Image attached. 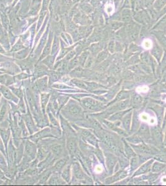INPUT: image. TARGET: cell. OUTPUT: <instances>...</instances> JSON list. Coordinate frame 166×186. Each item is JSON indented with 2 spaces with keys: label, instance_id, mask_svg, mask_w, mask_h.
Segmentation results:
<instances>
[{
  "label": "cell",
  "instance_id": "obj_1",
  "mask_svg": "<svg viewBox=\"0 0 166 186\" xmlns=\"http://www.w3.org/2000/svg\"><path fill=\"white\" fill-rule=\"evenodd\" d=\"M81 107L73 100H70L63 110V112L73 117L79 116L81 114Z\"/></svg>",
  "mask_w": 166,
  "mask_h": 186
},
{
  "label": "cell",
  "instance_id": "obj_2",
  "mask_svg": "<svg viewBox=\"0 0 166 186\" xmlns=\"http://www.w3.org/2000/svg\"><path fill=\"white\" fill-rule=\"evenodd\" d=\"M36 153V145L32 142L29 141H27L26 142L25 146V154H26V159H29V160H32L35 158Z\"/></svg>",
  "mask_w": 166,
  "mask_h": 186
},
{
  "label": "cell",
  "instance_id": "obj_3",
  "mask_svg": "<svg viewBox=\"0 0 166 186\" xmlns=\"http://www.w3.org/2000/svg\"><path fill=\"white\" fill-rule=\"evenodd\" d=\"M48 88V80L47 78L45 77L43 78L38 80L34 84V91H45Z\"/></svg>",
  "mask_w": 166,
  "mask_h": 186
},
{
  "label": "cell",
  "instance_id": "obj_4",
  "mask_svg": "<svg viewBox=\"0 0 166 186\" xmlns=\"http://www.w3.org/2000/svg\"><path fill=\"white\" fill-rule=\"evenodd\" d=\"M81 104L84 107L89 109V110H93V109H96L98 105H99L98 102H97L94 99H90V98L83 99L81 101Z\"/></svg>",
  "mask_w": 166,
  "mask_h": 186
},
{
  "label": "cell",
  "instance_id": "obj_5",
  "mask_svg": "<svg viewBox=\"0 0 166 186\" xmlns=\"http://www.w3.org/2000/svg\"><path fill=\"white\" fill-rule=\"evenodd\" d=\"M67 148L71 156L75 155L77 151V143L74 138H69L67 140Z\"/></svg>",
  "mask_w": 166,
  "mask_h": 186
},
{
  "label": "cell",
  "instance_id": "obj_6",
  "mask_svg": "<svg viewBox=\"0 0 166 186\" xmlns=\"http://www.w3.org/2000/svg\"><path fill=\"white\" fill-rule=\"evenodd\" d=\"M24 119L30 134H32L35 132L37 131V128H36L33 120H32V118L31 117L30 114H27V115H24Z\"/></svg>",
  "mask_w": 166,
  "mask_h": 186
},
{
  "label": "cell",
  "instance_id": "obj_7",
  "mask_svg": "<svg viewBox=\"0 0 166 186\" xmlns=\"http://www.w3.org/2000/svg\"><path fill=\"white\" fill-rule=\"evenodd\" d=\"M0 92L2 93V95H4V97L5 98H6V99H8V100H14L15 102L17 101V98L13 95V94L11 92V91L6 87L1 86V88H0Z\"/></svg>",
  "mask_w": 166,
  "mask_h": 186
},
{
  "label": "cell",
  "instance_id": "obj_8",
  "mask_svg": "<svg viewBox=\"0 0 166 186\" xmlns=\"http://www.w3.org/2000/svg\"><path fill=\"white\" fill-rule=\"evenodd\" d=\"M63 146L59 143H55L51 147V150L54 156L56 157L60 156L63 152Z\"/></svg>",
  "mask_w": 166,
  "mask_h": 186
},
{
  "label": "cell",
  "instance_id": "obj_9",
  "mask_svg": "<svg viewBox=\"0 0 166 186\" xmlns=\"http://www.w3.org/2000/svg\"><path fill=\"white\" fill-rule=\"evenodd\" d=\"M73 173L77 179H82L84 178V174L83 173L82 169L80 167L79 164H75L73 166Z\"/></svg>",
  "mask_w": 166,
  "mask_h": 186
},
{
  "label": "cell",
  "instance_id": "obj_10",
  "mask_svg": "<svg viewBox=\"0 0 166 186\" xmlns=\"http://www.w3.org/2000/svg\"><path fill=\"white\" fill-rule=\"evenodd\" d=\"M46 134H50V130H49V129H44V130H42V131L36 134V135L31 137V139L32 140L36 141H37L38 140H39L40 139H41V138H42L43 137L45 136Z\"/></svg>",
  "mask_w": 166,
  "mask_h": 186
},
{
  "label": "cell",
  "instance_id": "obj_11",
  "mask_svg": "<svg viewBox=\"0 0 166 186\" xmlns=\"http://www.w3.org/2000/svg\"><path fill=\"white\" fill-rule=\"evenodd\" d=\"M63 179L66 182L70 181V166L68 165L65 167L62 171Z\"/></svg>",
  "mask_w": 166,
  "mask_h": 186
},
{
  "label": "cell",
  "instance_id": "obj_12",
  "mask_svg": "<svg viewBox=\"0 0 166 186\" xmlns=\"http://www.w3.org/2000/svg\"><path fill=\"white\" fill-rule=\"evenodd\" d=\"M0 135H1V138L4 143L5 146H7V142H8L9 138V131L6 130H0Z\"/></svg>",
  "mask_w": 166,
  "mask_h": 186
},
{
  "label": "cell",
  "instance_id": "obj_13",
  "mask_svg": "<svg viewBox=\"0 0 166 186\" xmlns=\"http://www.w3.org/2000/svg\"><path fill=\"white\" fill-rule=\"evenodd\" d=\"M66 161H67V160H66V159H65V158H62V159L58 161L55 163V166H54V168H55V170L60 171L61 169H62L64 167V166H65V164L66 163Z\"/></svg>",
  "mask_w": 166,
  "mask_h": 186
},
{
  "label": "cell",
  "instance_id": "obj_14",
  "mask_svg": "<svg viewBox=\"0 0 166 186\" xmlns=\"http://www.w3.org/2000/svg\"><path fill=\"white\" fill-rule=\"evenodd\" d=\"M49 97H50V94H46V93H43L41 94V104L43 110H45V108L46 107V104H47L49 100Z\"/></svg>",
  "mask_w": 166,
  "mask_h": 186
},
{
  "label": "cell",
  "instance_id": "obj_15",
  "mask_svg": "<svg viewBox=\"0 0 166 186\" xmlns=\"http://www.w3.org/2000/svg\"><path fill=\"white\" fill-rule=\"evenodd\" d=\"M49 184L51 185H60L63 184V182L57 176H53L49 181Z\"/></svg>",
  "mask_w": 166,
  "mask_h": 186
},
{
  "label": "cell",
  "instance_id": "obj_16",
  "mask_svg": "<svg viewBox=\"0 0 166 186\" xmlns=\"http://www.w3.org/2000/svg\"><path fill=\"white\" fill-rule=\"evenodd\" d=\"M60 78V75L58 73L56 72H52L50 73V80H49V84L50 85H52L53 83L56 82L58 81Z\"/></svg>",
  "mask_w": 166,
  "mask_h": 186
},
{
  "label": "cell",
  "instance_id": "obj_17",
  "mask_svg": "<svg viewBox=\"0 0 166 186\" xmlns=\"http://www.w3.org/2000/svg\"><path fill=\"white\" fill-rule=\"evenodd\" d=\"M151 163V161H149V162H148V163L144 164L143 166H142L139 168V170L137 171L136 174H143V173H146V172L148 170V168L150 167Z\"/></svg>",
  "mask_w": 166,
  "mask_h": 186
},
{
  "label": "cell",
  "instance_id": "obj_18",
  "mask_svg": "<svg viewBox=\"0 0 166 186\" xmlns=\"http://www.w3.org/2000/svg\"><path fill=\"white\" fill-rule=\"evenodd\" d=\"M71 83L73 84H74L75 85L77 86L78 87L80 88L83 89H86V86H85V83L81 80H76V79H74V80H71Z\"/></svg>",
  "mask_w": 166,
  "mask_h": 186
},
{
  "label": "cell",
  "instance_id": "obj_19",
  "mask_svg": "<svg viewBox=\"0 0 166 186\" xmlns=\"http://www.w3.org/2000/svg\"><path fill=\"white\" fill-rule=\"evenodd\" d=\"M166 166L164 165V164H161V163H155V164H154V166H153V171L154 172H159L160 171L163 170V169H164V168H165Z\"/></svg>",
  "mask_w": 166,
  "mask_h": 186
},
{
  "label": "cell",
  "instance_id": "obj_20",
  "mask_svg": "<svg viewBox=\"0 0 166 186\" xmlns=\"http://www.w3.org/2000/svg\"><path fill=\"white\" fill-rule=\"evenodd\" d=\"M10 88L12 90L13 94H14L15 95H17L19 97H20L21 99H22V97H23V93L22 91L19 88H16L13 87H10Z\"/></svg>",
  "mask_w": 166,
  "mask_h": 186
},
{
  "label": "cell",
  "instance_id": "obj_21",
  "mask_svg": "<svg viewBox=\"0 0 166 186\" xmlns=\"http://www.w3.org/2000/svg\"><path fill=\"white\" fill-rule=\"evenodd\" d=\"M68 98L65 96H60L58 97V105H60V107L63 106L65 103L67 102Z\"/></svg>",
  "mask_w": 166,
  "mask_h": 186
},
{
  "label": "cell",
  "instance_id": "obj_22",
  "mask_svg": "<svg viewBox=\"0 0 166 186\" xmlns=\"http://www.w3.org/2000/svg\"><path fill=\"white\" fill-rule=\"evenodd\" d=\"M138 150L139 151H141V153H150V149L148 148L147 146H146L144 144H139V145L138 146Z\"/></svg>",
  "mask_w": 166,
  "mask_h": 186
},
{
  "label": "cell",
  "instance_id": "obj_23",
  "mask_svg": "<svg viewBox=\"0 0 166 186\" xmlns=\"http://www.w3.org/2000/svg\"><path fill=\"white\" fill-rule=\"evenodd\" d=\"M89 123H90V125H92V127L96 129H100L101 127H100V125L99 124V123L98 122L97 120H95V119H89Z\"/></svg>",
  "mask_w": 166,
  "mask_h": 186
},
{
  "label": "cell",
  "instance_id": "obj_24",
  "mask_svg": "<svg viewBox=\"0 0 166 186\" xmlns=\"http://www.w3.org/2000/svg\"><path fill=\"white\" fill-rule=\"evenodd\" d=\"M130 121H131V114H129V115H127L124 119V127L126 129H129V124H130Z\"/></svg>",
  "mask_w": 166,
  "mask_h": 186
},
{
  "label": "cell",
  "instance_id": "obj_25",
  "mask_svg": "<svg viewBox=\"0 0 166 186\" xmlns=\"http://www.w3.org/2000/svg\"><path fill=\"white\" fill-rule=\"evenodd\" d=\"M6 112H7V106H6V104H4V105H2L1 110H0V122L3 119L5 114H6Z\"/></svg>",
  "mask_w": 166,
  "mask_h": 186
},
{
  "label": "cell",
  "instance_id": "obj_26",
  "mask_svg": "<svg viewBox=\"0 0 166 186\" xmlns=\"http://www.w3.org/2000/svg\"><path fill=\"white\" fill-rule=\"evenodd\" d=\"M126 176V172H124V171L120 172V173H118L117 175H115V176L114 177L113 181H116V180H119V179H123V178H124Z\"/></svg>",
  "mask_w": 166,
  "mask_h": 186
},
{
  "label": "cell",
  "instance_id": "obj_27",
  "mask_svg": "<svg viewBox=\"0 0 166 186\" xmlns=\"http://www.w3.org/2000/svg\"><path fill=\"white\" fill-rule=\"evenodd\" d=\"M152 45H153V43H152L151 41L149 39H146L145 41H144L143 43V46H144V48H145L146 49H150L152 47Z\"/></svg>",
  "mask_w": 166,
  "mask_h": 186
},
{
  "label": "cell",
  "instance_id": "obj_28",
  "mask_svg": "<svg viewBox=\"0 0 166 186\" xmlns=\"http://www.w3.org/2000/svg\"><path fill=\"white\" fill-rule=\"evenodd\" d=\"M53 88L56 89H58V90H65V89L68 88V86H66L65 85L61 83H57V84H54L52 86Z\"/></svg>",
  "mask_w": 166,
  "mask_h": 186
},
{
  "label": "cell",
  "instance_id": "obj_29",
  "mask_svg": "<svg viewBox=\"0 0 166 186\" xmlns=\"http://www.w3.org/2000/svg\"><path fill=\"white\" fill-rule=\"evenodd\" d=\"M48 114H49V118H50V121H51V124H52V125L55 127H58V122L56 121V119H55V118L52 116V115H51V114L49 113Z\"/></svg>",
  "mask_w": 166,
  "mask_h": 186
},
{
  "label": "cell",
  "instance_id": "obj_30",
  "mask_svg": "<svg viewBox=\"0 0 166 186\" xmlns=\"http://www.w3.org/2000/svg\"><path fill=\"white\" fill-rule=\"evenodd\" d=\"M133 100L135 104H139V103H140L141 102L142 99L140 97V95H138V94H135V95H133Z\"/></svg>",
  "mask_w": 166,
  "mask_h": 186
},
{
  "label": "cell",
  "instance_id": "obj_31",
  "mask_svg": "<svg viewBox=\"0 0 166 186\" xmlns=\"http://www.w3.org/2000/svg\"><path fill=\"white\" fill-rule=\"evenodd\" d=\"M50 174V171H45V173H44V174H43L42 176V178L41 179V181L42 182L46 181L48 179V178Z\"/></svg>",
  "mask_w": 166,
  "mask_h": 186
},
{
  "label": "cell",
  "instance_id": "obj_32",
  "mask_svg": "<svg viewBox=\"0 0 166 186\" xmlns=\"http://www.w3.org/2000/svg\"><path fill=\"white\" fill-rule=\"evenodd\" d=\"M148 88L147 86H141V87H139L136 89L137 92L138 93H146L148 91Z\"/></svg>",
  "mask_w": 166,
  "mask_h": 186
},
{
  "label": "cell",
  "instance_id": "obj_33",
  "mask_svg": "<svg viewBox=\"0 0 166 186\" xmlns=\"http://www.w3.org/2000/svg\"><path fill=\"white\" fill-rule=\"evenodd\" d=\"M153 134H154V135L157 138V139H159L161 137V133L160 130L158 128H155L153 131Z\"/></svg>",
  "mask_w": 166,
  "mask_h": 186
},
{
  "label": "cell",
  "instance_id": "obj_34",
  "mask_svg": "<svg viewBox=\"0 0 166 186\" xmlns=\"http://www.w3.org/2000/svg\"><path fill=\"white\" fill-rule=\"evenodd\" d=\"M114 163H115V159H113V158H109L107 159V166L110 168L114 166Z\"/></svg>",
  "mask_w": 166,
  "mask_h": 186
},
{
  "label": "cell",
  "instance_id": "obj_35",
  "mask_svg": "<svg viewBox=\"0 0 166 186\" xmlns=\"http://www.w3.org/2000/svg\"><path fill=\"white\" fill-rule=\"evenodd\" d=\"M140 119H141L142 120H143V121H145V122L149 121V116H148V115H147L146 114H141V115H140Z\"/></svg>",
  "mask_w": 166,
  "mask_h": 186
},
{
  "label": "cell",
  "instance_id": "obj_36",
  "mask_svg": "<svg viewBox=\"0 0 166 186\" xmlns=\"http://www.w3.org/2000/svg\"><path fill=\"white\" fill-rule=\"evenodd\" d=\"M127 104H128V102L127 101H124V102H122L120 103V104H119V109H124V108L127 106Z\"/></svg>",
  "mask_w": 166,
  "mask_h": 186
},
{
  "label": "cell",
  "instance_id": "obj_37",
  "mask_svg": "<svg viewBox=\"0 0 166 186\" xmlns=\"http://www.w3.org/2000/svg\"><path fill=\"white\" fill-rule=\"evenodd\" d=\"M45 154V152H44L43 150H42L41 148V149H39V154H38L40 159H42L45 158V154Z\"/></svg>",
  "mask_w": 166,
  "mask_h": 186
},
{
  "label": "cell",
  "instance_id": "obj_38",
  "mask_svg": "<svg viewBox=\"0 0 166 186\" xmlns=\"http://www.w3.org/2000/svg\"><path fill=\"white\" fill-rule=\"evenodd\" d=\"M95 171L97 173H100L103 171V168L102 166L99 165L97 166L95 168Z\"/></svg>",
  "mask_w": 166,
  "mask_h": 186
},
{
  "label": "cell",
  "instance_id": "obj_39",
  "mask_svg": "<svg viewBox=\"0 0 166 186\" xmlns=\"http://www.w3.org/2000/svg\"><path fill=\"white\" fill-rule=\"evenodd\" d=\"M114 11V9H113V7L112 6H110V5H108L107 8H106V11L107 13L110 14L113 12Z\"/></svg>",
  "mask_w": 166,
  "mask_h": 186
},
{
  "label": "cell",
  "instance_id": "obj_40",
  "mask_svg": "<svg viewBox=\"0 0 166 186\" xmlns=\"http://www.w3.org/2000/svg\"><path fill=\"white\" fill-rule=\"evenodd\" d=\"M4 145L3 144H2V141H1V139H0V151L4 154Z\"/></svg>",
  "mask_w": 166,
  "mask_h": 186
},
{
  "label": "cell",
  "instance_id": "obj_41",
  "mask_svg": "<svg viewBox=\"0 0 166 186\" xmlns=\"http://www.w3.org/2000/svg\"><path fill=\"white\" fill-rule=\"evenodd\" d=\"M137 160L136 158H133V160H132V162H131V165L133 167H135L137 165Z\"/></svg>",
  "mask_w": 166,
  "mask_h": 186
},
{
  "label": "cell",
  "instance_id": "obj_42",
  "mask_svg": "<svg viewBox=\"0 0 166 186\" xmlns=\"http://www.w3.org/2000/svg\"><path fill=\"white\" fill-rule=\"evenodd\" d=\"M149 123H150V124H151V125H153V124H154L156 122L155 119H154V118H151V119L149 120Z\"/></svg>",
  "mask_w": 166,
  "mask_h": 186
},
{
  "label": "cell",
  "instance_id": "obj_43",
  "mask_svg": "<svg viewBox=\"0 0 166 186\" xmlns=\"http://www.w3.org/2000/svg\"><path fill=\"white\" fill-rule=\"evenodd\" d=\"M162 182H163L164 184H166V176L163 177V178H162Z\"/></svg>",
  "mask_w": 166,
  "mask_h": 186
}]
</instances>
